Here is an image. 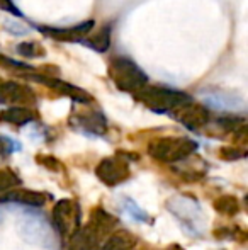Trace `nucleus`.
Wrapping results in <instances>:
<instances>
[{
  "mask_svg": "<svg viewBox=\"0 0 248 250\" xmlns=\"http://www.w3.org/2000/svg\"><path fill=\"white\" fill-rule=\"evenodd\" d=\"M75 128L82 129L83 133H92V135H104L107 129L106 118L99 111H89L83 114H75L70 119Z\"/></svg>",
  "mask_w": 248,
  "mask_h": 250,
  "instance_id": "nucleus-10",
  "label": "nucleus"
},
{
  "mask_svg": "<svg viewBox=\"0 0 248 250\" xmlns=\"http://www.w3.org/2000/svg\"><path fill=\"white\" fill-rule=\"evenodd\" d=\"M172 112L177 121H180L189 129H201L202 126H206L209 123L208 109H206L204 105L195 104V102H192V101L175 107Z\"/></svg>",
  "mask_w": 248,
  "mask_h": 250,
  "instance_id": "nucleus-6",
  "label": "nucleus"
},
{
  "mask_svg": "<svg viewBox=\"0 0 248 250\" xmlns=\"http://www.w3.org/2000/svg\"><path fill=\"white\" fill-rule=\"evenodd\" d=\"M17 51H19L20 55L27 56V58H36V56H39L41 53H43V50H41L38 43H20L19 46H17Z\"/></svg>",
  "mask_w": 248,
  "mask_h": 250,
  "instance_id": "nucleus-19",
  "label": "nucleus"
},
{
  "mask_svg": "<svg viewBox=\"0 0 248 250\" xmlns=\"http://www.w3.org/2000/svg\"><path fill=\"white\" fill-rule=\"evenodd\" d=\"M197 150V143L186 136H162L148 145V155L158 162L173 164L186 160Z\"/></svg>",
  "mask_w": 248,
  "mask_h": 250,
  "instance_id": "nucleus-1",
  "label": "nucleus"
},
{
  "mask_svg": "<svg viewBox=\"0 0 248 250\" xmlns=\"http://www.w3.org/2000/svg\"><path fill=\"white\" fill-rule=\"evenodd\" d=\"M212 206H214L216 213L223 214V216H235V214L240 213L238 198L231 194H223V196H219V198H216Z\"/></svg>",
  "mask_w": 248,
  "mask_h": 250,
  "instance_id": "nucleus-15",
  "label": "nucleus"
},
{
  "mask_svg": "<svg viewBox=\"0 0 248 250\" xmlns=\"http://www.w3.org/2000/svg\"><path fill=\"white\" fill-rule=\"evenodd\" d=\"M94 29V21H87L78 26L73 27H39V31L46 36H51L55 40L61 41H76V43H82L85 34H89Z\"/></svg>",
  "mask_w": 248,
  "mask_h": 250,
  "instance_id": "nucleus-9",
  "label": "nucleus"
},
{
  "mask_svg": "<svg viewBox=\"0 0 248 250\" xmlns=\"http://www.w3.org/2000/svg\"><path fill=\"white\" fill-rule=\"evenodd\" d=\"M95 174L106 186L114 188V186L121 184V182H124L129 177V167L123 158L109 157V158H104L97 165Z\"/></svg>",
  "mask_w": 248,
  "mask_h": 250,
  "instance_id": "nucleus-5",
  "label": "nucleus"
},
{
  "mask_svg": "<svg viewBox=\"0 0 248 250\" xmlns=\"http://www.w3.org/2000/svg\"><path fill=\"white\" fill-rule=\"evenodd\" d=\"M19 184H20V179L17 177V174H14L10 168H2V170H0V192L14 189Z\"/></svg>",
  "mask_w": 248,
  "mask_h": 250,
  "instance_id": "nucleus-17",
  "label": "nucleus"
},
{
  "mask_svg": "<svg viewBox=\"0 0 248 250\" xmlns=\"http://www.w3.org/2000/svg\"><path fill=\"white\" fill-rule=\"evenodd\" d=\"M0 9L2 10H5V12H10V14H14V16H22L20 14V10L17 9L16 5H14V2L12 0H0Z\"/></svg>",
  "mask_w": 248,
  "mask_h": 250,
  "instance_id": "nucleus-21",
  "label": "nucleus"
},
{
  "mask_svg": "<svg viewBox=\"0 0 248 250\" xmlns=\"http://www.w3.org/2000/svg\"><path fill=\"white\" fill-rule=\"evenodd\" d=\"M29 80H33V82H39L43 83V85L50 87V89H55L58 90V92L65 94V96H68L70 99L76 101V102H82V104H85V102H90L92 101V97H90V94H87L85 90L78 89V87L72 85V83H66L63 82L60 79H53V77H44V75H29L27 77Z\"/></svg>",
  "mask_w": 248,
  "mask_h": 250,
  "instance_id": "nucleus-8",
  "label": "nucleus"
},
{
  "mask_svg": "<svg viewBox=\"0 0 248 250\" xmlns=\"http://www.w3.org/2000/svg\"><path fill=\"white\" fill-rule=\"evenodd\" d=\"M134 97L155 112H170L175 107H179V105L192 101L187 94L179 92V90L150 85H143L141 89L136 90Z\"/></svg>",
  "mask_w": 248,
  "mask_h": 250,
  "instance_id": "nucleus-2",
  "label": "nucleus"
},
{
  "mask_svg": "<svg viewBox=\"0 0 248 250\" xmlns=\"http://www.w3.org/2000/svg\"><path fill=\"white\" fill-rule=\"evenodd\" d=\"M34 92L24 83L17 82H2L0 83V104H12V105H24L33 104Z\"/></svg>",
  "mask_w": 248,
  "mask_h": 250,
  "instance_id": "nucleus-7",
  "label": "nucleus"
},
{
  "mask_svg": "<svg viewBox=\"0 0 248 250\" xmlns=\"http://www.w3.org/2000/svg\"><path fill=\"white\" fill-rule=\"evenodd\" d=\"M34 119V112L24 105H12L0 112V123H10V125L22 126Z\"/></svg>",
  "mask_w": 248,
  "mask_h": 250,
  "instance_id": "nucleus-14",
  "label": "nucleus"
},
{
  "mask_svg": "<svg viewBox=\"0 0 248 250\" xmlns=\"http://www.w3.org/2000/svg\"><path fill=\"white\" fill-rule=\"evenodd\" d=\"M109 77L114 85L124 92H136L148 82L145 72L128 58H114L109 65Z\"/></svg>",
  "mask_w": 248,
  "mask_h": 250,
  "instance_id": "nucleus-3",
  "label": "nucleus"
},
{
  "mask_svg": "<svg viewBox=\"0 0 248 250\" xmlns=\"http://www.w3.org/2000/svg\"><path fill=\"white\" fill-rule=\"evenodd\" d=\"M53 220L63 237L70 238L80 228V208L75 201L61 199L53 208Z\"/></svg>",
  "mask_w": 248,
  "mask_h": 250,
  "instance_id": "nucleus-4",
  "label": "nucleus"
},
{
  "mask_svg": "<svg viewBox=\"0 0 248 250\" xmlns=\"http://www.w3.org/2000/svg\"><path fill=\"white\" fill-rule=\"evenodd\" d=\"M245 155H247L245 150H240V148H236V146H225V148L219 150V157L228 162L240 160V158H243Z\"/></svg>",
  "mask_w": 248,
  "mask_h": 250,
  "instance_id": "nucleus-18",
  "label": "nucleus"
},
{
  "mask_svg": "<svg viewBox=\"0 0 248 250\" xmlns=\"http://www.w3.org/2000/svg\"><path fill=\"white\" fill-rule=\"evenodd\" d=\"M83 44H89V46H92L95 51H106L109 50V44H111V27L106 26L102 27V31H100L97 36L90 38V40H83L82 41Z\"/></svg>",
  "mask_w": 248,
  "mask_h": 250,
  "instance_id": "nucleus-16",
  "label": "nucleus"
},
{
  "mask_svg": "<svg viewBox=\"0 0 248 250\" xmlns=\"http://www.w3.org/2000/svg\"><path fill=\"white\" fill-rule=\"evenodd\" d=\"M136 244H138L136 235H133L128 230H119L107 237L100 250H131L136 247Z\"/></svg>",
  "mask_w": 248,
  "mask_h": 250,
  "instance_id": "nucleus-13",
  "label": "nucleus"
},
{
  "mask_svg": "<svg viewBox=\"0 0 248 250\" xmlns=\"http://www.w3.org/2000/svg\"><path fill=\"white\" fill-rule=\"evenodd\" d=\"M12 148H14V143L10 142L9 138H5V136H0V155L10 153Z\"/></svg>",
  "mask_w": 248,
  "mask_h": 250,
  "instance_id": "nucleus-23",
  "label": "nucleus"
},
{
  "mask_svg": "<svg viewBox=\"0 0 248 250\" xmlns=\"http://www.w3.org/2000/svg\"><path fill=\"white\" fill-rule=\"evenodd\" d=\"M36 160H38V164L44 165V167H48L50 170H57L58 172V168H60V162H58L55 157H48V155H38Z\"/></svg>",
  "mask_w": 248,
  "mask_h": 250,
  "instance_id": "nucleus-20",
  "label": "nucleus"
},
{
  "mask_svg": "<svg viewBox=\"0 0 248 250\" xmlns=\"http://www.w3.org/2000/svg\"><path fill=\"white\" fill-rule=\"evenodd\" d=\"M0 203H20L27 206H43L46 203V194L31 189H9L3 192Z\"/></svg>",
  "mask_w": 248,
  "mask_h": 250,
  "instance_id": "nucleus-12",
  "label": "nucleus"
},
{
  "mask_svg": "<svg viewBox=\"0 0 248 250\" xmlns=\"http://www.w3.org/2000/svg\"><path fill=\"white\" fill-rule=\"evenodd\" d=\"M116 225H117V220L113 214L104 211L102 208H95V209L92 211V214H90V220H89V223H87V227L90 228V231H92L99 240H102L104 237H107V235L113 231V228L116 227Z\"/></svg>",
  "mask_w": 248,
  "mask_h": 250,
  "instance_id": "nucleus-11",
  "label": "nucleus"
},
{
  "mask_svg": "<svg viewBox=\"0 0 248 250\" xmlns=\"http://www.w3.org/2000/svg\"><path fill=\"white\" fill-rule=\"evenodd\" d=\"M0 65H5V66H12V68H22V70H33L31 66L24 65L20 62H16V60H10V58H5V56H0Z\"/></svg>",
  "mask_w": 248,
  "mask_h": 250,
  "instance_id": "nucleus-22",
  "label": "nucleus"
}]
</instances>
